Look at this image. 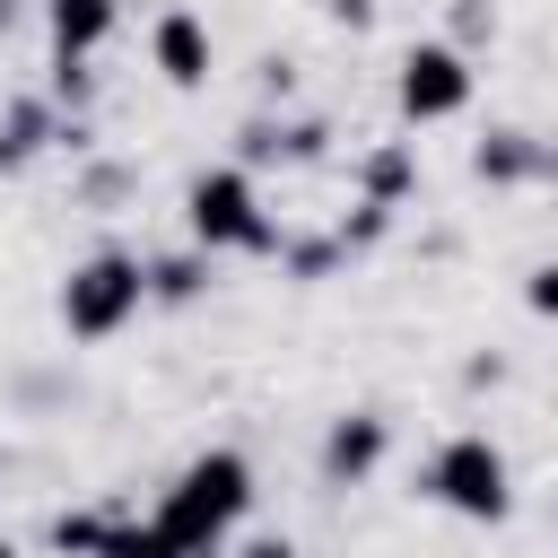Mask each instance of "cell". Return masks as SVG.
Segmentation results:
<instances>
[{
  "instance_id": "cell-4",
  "label": "cell",
  "mask_w": 558,
  "mask_h": 558,
  "mask_svg": "<svg viewBox=\"0 0 558 558\" xmlns=\"http://www.w3.org/2000/svg\"><path fill=\"white\" fill-rule=\"evenodd\" d=\"M192 209H201V235H262V227L244 218V183H235V174L201 183V201H192Z\"/></svg>"
},
{
  "instance_id": "cell-3",
  "label": "cell",
  "mask_w": 558,
  "mask_h": 558,
  "mask_svg": "<svg viewBox=\"0 0 558 558\" xmlns=\"http://www.w3.org/2000/svg\"><path fill=\"white\" fill-rule=\"evenodd\" d=\"M401 96H410V113H453V105H462V61H453V52H418Z\"/></svg>"
},
{
  "instance_id": "cell-1",
  "label": "cell",
  "mask_w": 558,
  "mask_h": 558,
  "mask_svg": "<svg viewBox=\"0 0 558 558\" xmlns=\"http://www.w3.org/2000/svg\"><path fill=\"white\" fill-rule=\"evenodd\" d=\"M436 480H445V497H453V506H471V514H497V506H506V488H497L506 471H497V453H488L480 436H462V445L436 462Z\"/></svg>"
},
{
  "instance_id": "cell-9",
  "label": "cell",
  "mask_w": 558,
  "mask_h": 558,
  "mask_svg": "<svg viewBox=\"0 0 558 558\" xmlns=\"http://www.w3.org/2000/svg\"><path fill=\"white\" fill-rule=\"evenodd\" d=\"M253 558H288V549H253Z\"/></svg>"
},
{
  "instance_id": "cell-6",
  "label": "cell",
  "mask_w": 558,
  "mask_h": 558,
  "mask_svg": "<svg viewBox=\"0 0 558 558\" xmlns=\"http://www.w3.org/2000/svg\"><path fill=\"white\" fill-rule=\"evenodd\" d=\"M105 26V0H61V44H87Z\"/></svg>"
},
{
  "instance_id": "cell-5",
  "label": "cell",
  "mask_w": 558,
  "mask_h": 558,
  "mask_svg": "<svg viewBox=\"0 0 558 558\" xmlns=\"http://www.w3.org/2000/svg\"><path fill=\"white\" fill-rule=\"evenodd\" d=\"M157 52H166V70H174V78H201V61H209L192 17H166V26H157Z\"/></svg>"
},
{
  "instance_id": "cell-7",
  "label": "cell",
  "mask_w": 558,
  "mask_h": 558,
  "mask_svg": "<svg viewBox=\"0 0 558 558\" xmlns=\"http://www.w3.org/2000/svg\"><path fill=\"white\" fill-rule=\"evenodd\" d=\"M331 453H340V462H366V453H375V427H349V436H340Z\"/></svg>"
},
{
  "instance_id": "cell-10",
  "label": "cell",
  "mask_w": 558,
  "mask_h": 558,
  "mask_svg": "<svg viewBox=\"0 0 558 558\" xmlns=\"http://www.w3.org/2000/svg\"><path fill=\"white\" fill-rule=\"evenodd\" d=\"M0 558H9V549H0Z\"/></svg>"
},
{
  "instance_id": "cell-8",
  "label": "cell",
  "mask_w": 558,
  "mask_h": 558,
  "mask_svg": "<svg viewBox=\"0 0 558 558\" xmlns=\"http://www.w3.org/2000/svg\"><path fill=\"white\" fill-rule=\"evenodd\" d=\"M532 305H549V314H558V270H541V288H532Z\"/></svg>"
},
{
  "instance_id": "cell-2",
  "label": "cell",
  "mask_w": 558,
  "mask_h": 558,
  "mask_svg": "<svg viewBox=\"0 0 558 558\" xmlns=\"http://www.w3.org/2000/svg\"><path fill=\"white\" fill-rule=\"evenodd\" d=\"M131 296H140V270H122V262H96V270L70 288V323H78V331H105V323H113Z\"/></svg>"
}]
</instances>
